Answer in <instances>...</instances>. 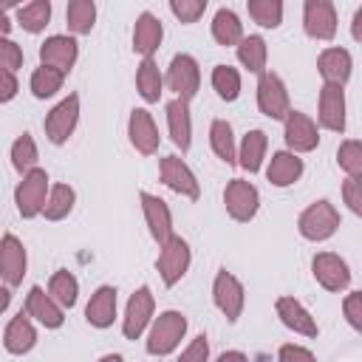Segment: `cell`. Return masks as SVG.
<instances>
[{"mask_svg":"<svg viewBox=\"0 0 362 362\" xmlns=\"http://www.w3.org/2000/svg\"><path fill=\"white\" fill-rule=\"evenodd\" d=\"M184 334H187V317L181 311H173V308L170 311H161L150 322L144 348H147L150 356H167V354H173L181 345Z\"/></svg>","mask_w":362,"mask_h":362,"instance_id":"cell-1","label":"cell"},{"mask_svg":"<svg viewBox=\"0 0 362 362\" xmlns=\"http://www.w3.org/2000/svg\"><path fill=\"white\" fill-rule=\"evenodd\" d=\"M297 229H300V235L305 238V240H314V243H320V240H328L337 229H339V212H337V206L331 204V201H314V204H308L303 212H300V218H297Z\"/></svg>","mask_w":362,"mask_h":362,"instance_id":"cell-2","label":"cell"},{"mask_svg":"<svg viewBox=\"0 0 362 362\" xmlns=\"http://www.w3.org/2000/svg\"><path fill=\"white\" fill-rule=\"evenodd\" d=\"M48 173L42 167H34L31 173H25L14 189V204H17V212L20 218H37L42 215V206H45V198H48Z\"/></svg>","mask_w":362,"mask_h":362,"instance_id":"cell-3","label":"cell"},{"mask_svg":"<svg viewBox=\"0 0 362 362\" xmlns=\"http://www.w3.org/2000/svg\"><path fill=\"white\" fill-rule=\"evenodd\" d=\"M164 85L175 93V99L189 102V99L198 93V88H201V68H198V59H195L192 54H175V57L170 59Z\"/></svg>","mask_w":362,"mask_h":362,"instance_id":"cell-4","label":"cell"},{"mask_svg":"<svg viewBox=\"0 0 362 362\" xmlns=\"http://www.w3.org/2000/svg\"><path fill=\"white\" fill-rule=\"evenodd\" d=\"M257 107H260L263 116H269L274 122H283L288 116L291 102H288V88H286L280 74H274V71L260 74V79H257Z\"/></svg>","mask_w":362,"mask_h":362,"instance_id":"cell-5","label":"cell"},{"mask_svg":"<svg viewBox=\"0 0 362 362\" xmlns=\"http://www.w3.org/2000/svg\"><path fill=\"white\" fill-rule=\"evenodd\" d=\"M189 263H192V252H189V243L184 238L173 235L167 243H161L156 269H158V277H161L164 286L181 283V277L189 272Z\"/></svg>","mask_w":362,"mask_h":362,"instance_id":"cell-6","label":"cell"},{"mask_svg":"<svg viewBox=\"0 0 362 362\" xmlns=\"http://www.w3.org/2000/svg\"><path fill=\"white\" fill-rule=\"evenodd\" d=\"M153 311H156V297H153L150 286H139V288L130 294L127 305H124L122 334H124L127 339H139V337L150 328V322H153Z\"/></svg>","mask_w":362,"mask_h":362,"instance_id":"cell-7","label":"cell"},{"mask_svg":"<svg viewBox=\"0 0 362 362\" xmlns=\"http://www.w3.org/2000/svg\"><path fill=\"white\" fill-rule=\"evenodd\" d=\"M283 139H286V147L288 153L300 156V153H311L317 150L320 144V130H317V122L303 113V110H288V116L283 119Z\"/></svg>","mask_w":362,"mask_h":362,"instance_id":"cell-8","label":"cell"},{"mask_svg":"<svg viewBox=\"0 0 362 362\" xmlns=\"http://www.w3.org/2000/svg\"><path fill=\"white\" fill-rule=\"evenodd\" d=\"M76 122H79V96H76V93H68L62 102H57V105L48 110V116H45V122H42L48 141H51V144H65V141L74 136Z\"/></svg>","mask_w":362,"mask_h":362,"instance_id":"cell-9","label":"cell"},{"mask_svg":"<svg viewBox=\"0 0 362 362\" xmlns=\"http://www.w3.org/2000/svg\"><path fill=\"white\" fill-rule=\"evenodd\" d=\"M223 206L229 212L232 221L238 223H246L257 215L260 209V192L252 181H243V178H232L223 189Z\"/></svg>","mask_w":362,"mask_h":362,"instance_id":"cell-10","label":"cell"},{"mask_svg":"<svg viewBox=\"0 0 362 362\" xmlns=\"http://www.w3.org/2000/svg\"><path fill=\"white\" fill-rule=\"evenodd\" d=\"M212 300H215L218 311L226 317V322H238V317H240V311H243V305H246L243 283H240L232 272L221 269V272L215 274V283H212Z\"/></svg>","mask_w":362,"mask_h":362,"instance_id":"cell-11","label":"cell"},{"mask_svg":"<svg viewBox=\"0 0 362 362\" xmlns=\"http://www.w3.org/2000/svg\"><path fill=\"white\" fill-rule=\"evenodd\" d=\"M303 31L311 40L328 42L337 37V8L331 0H305L303 6Z\"/></svg>","mask_w":362,"mask_h":362,"instance_id":"cell-12","label":"cell"},{"mask_svg":"<svg viewBox=\"0 0 362 362\" xmlns=\"http://www.w3.org/2000/svg\"><path fill=\"white\" fill-rule=\"evenodd\" d=\"M311 274L325 291H345L351 286V269L334 252H317L311 260Z\"/></svg>","mask_w":362,"mask_h":362,"instance_id":"cell-13","label":"cell"},{"mask_svg":"<svg viewBox=\"0 0 362 362\" xmlns=\"http://www.w3.org/2000/svg\"><path fill=\"white\" fill-rule=\"evenodd\" d=\"M25 269H28V255H25V246L17 235L6 232L0 238V277L8 288L20 286L23 277H25Z\"/></svg>","mask_w":362,"mask_h":362,"instance_id":"cell-14","label":"cell"},{"mask_svg":"<svg viewBox=\"0 0 362 362\" xmlns=\"http://www.w3.org/2000/svg\"><path fill=\"white\" fill-rule=\"evenodd\" d=\"M79 57V42L71 34H51L40 45V65H51L62 74H68L76 65Z\"/></svg>","mask_w":362,"mask_h":362,"instance_id":"cell-15","label":"cell"},{"mask_svg":"<svg viewBox=\"0 0 362 362\" xmlns=\"http://www.w3.org/2000/svg\"><path fill=\"white\" fill-rule=\"evenodd\" d=\"M158 173H161V181H164L173 192H178L181 198L198 201L201 187H198L195 173L184 164V158H178V156H164L161 164H158Z\"/></svg>","mask_w":362,"mask_h":362,"instance_id":"cell-16","label":"cell"},{"mask_svg":"<svg viewBox=\"0 0 362 362\" xmlns=\"http://www.w3.org/2000/svg\"><path fill=\"white\" fill-rule=\"evenodd\" d=\"M139 201H141V212H144V221H147L153 240L158 246L167 243L173 238V212H170L167 201L153 195V192H139Z\"/></svg>","mask_w":362,"mask_h":362,"instance_id":"cell-17","label":"cell"},{"mask_svg":"<svg viewBox=\"0 0 362 362\" xmlns=\"http://www.w3.org/2000/svg\"><path fill=\"white\" fill-rule=\"evenodd\" d=\"M274 311H277L280 322H283L288 331H294V334H300V337H308V339H314V337L320 334L317 320L311 317V311H308L300 300H294V297L283 294V297H277Z\"/></svg>","mask_w":362,"mask_h":362,"instance_id":"cell-18","label":"cell"},{"mask_svg":"<svg viewBox=\"0 0 362 362\" xmlns=\"http://www.w3.org/2000/svg\"><path fill=\"white\" fill-rule=\"evenodd\" d=\"M127 136H130V144H133L141 156H153V153L158 150V144H161L158 127H156L150 110H144V107H133V110H130Z\"/></svg>","mask_w":362,"mask_h":362,"instance_id":"cell-19","label":"cell"},{"mask_svg":"<svg viewBox=\"0 0 362 362\" xmlns=\"http://www.w3.org/2000/svg\"><path fill=\"white\" fill-rule=\"evenodd\" d=\"M317 71L322 76L325 85H334V88H345V82L351 79V71H354V59H351V51L348 48H325L320 57H317Z\"/></svg>","mask_w":362,"mask_h":362,"instance_id":"cell-20","label":"cell"},{"mask_svg":"<svg viewBox=\"0 0 362 362\" xmlns=\"http://www.w3.org/2000/svg\"><path fill=\"white\" fill-rule=\"evenodd\" d=\"M25 314H28V320H37L45 328H62V322H65V311L40 286L28 288V294H25Z\"/></svg>","mask_w":362,"mask_h":362,"instance_id":"cell-21","label":"cell"},{"mask_svg":"<svg viewBox=\"0 0 362 362\" xmlns=\"http://www.w3.org/2000/svg\"><path fill=\"white\" fill-rule=\"evenodd\" d=\"M164 40V25L153 11H141L133 25V51L144 57H153Z\"/></svg>","mask_w":362,"mask_h":362,"instance_id":"cell-22","label":"cell"},{"mask_svg":"<svg viewBox=\"0 0 362 362\" xmlns=\"http://www.w3.org/2000/svg\"><path fill=\"white\" fill-rule=\"evenodd\" d=\"M320 124L331 133H342L345 130V90L334 88V85H322L320 90V113H317Z\"/></svg>","mask_w":362,"mask_h":362,"instance_id":"cell-23","label":"cell"},{"mask_svg":"<svg viewBox=\"0 0 362 362\" xmlns=\"http://www.w3.org/2000/svg\"><path fill=\"white\" fill-rule=\"evenodd\" d=\"M167 130H170V139L173 144L187 153L189 144H192V116H189V102L184 99H170L167 102Z\"/></svg>","mask_w":362,"mask_h":362,"instance_id":"cell-24","label":"cell"},{"mask_svg":"<svg viewBox=\"0 0 362 362\" xmlns=\"http://www.w3.org/2000/svg\"><path fill=\"white\" fill-rule=\"evenodd\" d=\"M34 345H37V328H34V322L28 320V314L20 311L17 317L8 320L6 331H3V348H6L8 354H14V356H23V354H28Z\"/></svg>","mask_w":362,"mask_h":362,"instance_id":"cell-25","label":"cell"},{"mask_svg":"<svg viewBox=\"0 0 362 362\" xmlns=\"http://www.w3.org/2000/svg\"><path fill=\"white\" fill-rule=\"evenodd\" d=\"M85 320L93 328H110L116 320V288L113 286H99L88 305H85Z\"/></svg>","mask_w":362,"mask_h":362,"instance_id":"cell-26","label":"cell"},{"mask_svg":"<svg viewBox=\"0 0 362 362\" xmlns=\"http://www.w3.org/2000/svg\"><path fill=\"white\" fill-rule=\"evenodd\" d=\"M303 158L288 153V150H277L272 158H269V167H266V178L274 184V187H291L294 181H300L303 175Z\"/></svg>","mask_w":362,"mask_h":362,"instance_id":"cell-27","label":"cell"},{"mask_svg":"<svg viewBox=\"0 0 362 362\" xmlns=\"http://www.w3.org/2000/svg\"><path fill=\"white\" fill-rule=\"evenodd\" d=\"M266 150H269V136L263 130H249L238 147V164L255 175L260 167H263V158H266Z\"/></svg>","mask_w":362,"mask_h":362,"instance_id":"cell-28","label":"cell"},{"mask_svg":"<svg viewBox=\"0 0 362 362\" xmlns=\"http://www.w3.org/2000/svg\"><path fill=\"white\" fill-rule=\"evenodd\" d=\"M238 48V59L249 74H266V59H269V48L266 40L260 34H243V40L235 45Z\"/></svg>","mask_w":362,"mask_h":362,"instance_id":"cell-29","label":"cell"},{"mask_svg":"<svg viewBox=\"0 0 362 362\" xmlns=\"http://www.w3.org/2000/svg\"><path fill=\"white\" fill-rule=\"evenodd\" d=\"M136 88H139V96L144 102H158L161 93H164V76L156 65L153 57H144L136 68Z\"/></svg>","mask_w":362,"mask_h":362,"instance_id":"cell-30","label":"cell"},{"mask_svg":"<svg viewBox=\"0 0 362 362\" xmlns=\"http://www.w3.org/2000/svg\"><path fill=\"white\" fill-rule=\"evenodd\" d=\"M212 37H215V42L218 45H238L240 40H243V23H240V17L232 11V8H226V6H221L218 11H215V17H212Z\"/></svg>","mask_w":362,"mask_h":362,"instance_id":"cell-31","label":"cell"},{"mask_svg":"<svg viewBox=\"0 0 362 362\" xmlns=\"http://www.w3.org/2000/svg\"><path fill=\"white\" fill-rule=\"evenodd\" d=\"M209 147L223 164H238V147H235V133L226 119H212L209 124Z\"/></svg>","mask_w":362,"mask_h":362,"instance_id":"cell-32","label":"cell"},{"mask_svg":"<svg viewBox=\"0 0 362 362\" xmlns=\"http://www.w3.org/2000/svg\"><path fill=\"white\" fill-rule=\"evenodd\" d=\"M48 297L65 311V308H74L76 300H79V280L68 272V269H57L48 280Z\"/></svg>","mask_w":362,"mask_h":362,"instance_id":"cell-33","label":"cell"},{"mask_svg":"<svg viewBox=\"0 0 362 362\" xmlns=\"http://www.w3.org/2000/svg\"><path fill=\"white\" fill-rule=\"evenodd\" d=\"M74 204H76V192H74V187H71V184H54V187L48 189L42 215H45V221H62V218L71 215Z\"/></svg>","mask_w":362,"mask_h":362,"instance_id":"cell-34","label":"cell"},{"mask_svg":"<svg viewBox=\"0 0 362 362\" xmlns=\"http://www.w3.org/2000/svg\"><path fill=\"white\" fill-rule=\"evenodd\" d=\"M65 23L71 37L74 34H90L96 25V3L93 0H71L65 8Z\"/></svg>","mask_w":362,"mask_h":362,"instance_id":"cell-35","label":"cell"},{"mask_svg":"<svg viewBox=\"0 0 362 362\" xmlns=\"http://www.w3.org/2000/svg\"><path fill=\"white\" fill-rule=\"evenodd\" d=\"M17 23H20L28 34L45 31V25L51 23V3H48V0H31V3L20 6V8H17Z\"/></svg>","mask_w":362,"mask_h":362,"instance_id":"cell-36","label":"cell"},{"mask_svg":"<svg viewBox=\"0 0 362 362\" xmlns=\"http://www.w3.org/2000/svg\"><path fill=\"white\" fill-rule=\"evenodd\" d=\"M62 82H65L62 71H57L51 65H40V68H34V74L28 79V88H31V93L37 99H48V96H54L62 88Z\"/></svg>","mask_w":362,"mask_h":362,"instance_id":"cell-37","label":"cell"},{"mask_svg":"<svg viewBox=\"0 0 362 362\" xmlns=\"http://www.w3.org/2000/svg\"><path fill=\"white\" fill-rule=\"evenodd\" d=\"M37 158H40V150H37L34 136H31V133L17 136L14 144H11V167H14L20 175H25V173H31V170L37 167Z\"/></svg>","mask_w":362,"mask_h":362,"instance_id":"cell-38","label":"cell"},{"mask_svg":"<svg viewBox=\"0 0 362 362\" xmlns=\"http://www.w3.org/2000/svg\"><path fill=\"white\" fill-rule=\"evenodd\" d=\"M212 88L223 102H235L240 96V74L232 65H215L212 68Z\"/></svg>","mask_w":362,"mask_h":362,"instance_id":"cell-39","label":"cell"},{"mask_svg":"<svg viewBox=\"0 0 362 362\" xmlns=\"http://www.w3.org/2000/svg\"><path fill=\"white\" fill-rule=\"evenodd\" d=\"M249 17L263 28H277L283 23V3L280 0H249Z\"/></svg>","mask_w":362,"mask_h":362,"instance_id":"cell-40","label":"cell"},{"mask_svg":"<svg viewBox=\"0 0 362 362\" xmlns=\"http://www.w3.org/2000/svg\"><path fill=\"white\" fill-rule=\"evenodd\" d=\"M337 164L348 178H362V141L345 139L337 150Z\"/></svg>","mask_w":362,"mask_h":362,"instance_id":"cell-41","label":"cell"},{"mask_svg":"<svg viewBox=\"0 0 362 362\" xmlns=\"http://www.w3.org/2000/svg\"><path fill=\"white\" fill-rule=\"evenodd\" d=\"M170 11L178 17V23L189 25L198 23L206 11V0H170Z\"/></svg>","mask_w":362,"mask_h":362,"instance_id":"cell-42","label":"cell"},{"mask_svg":"<svg viewBox=\"0 0 362 362\" xmlns=\"http://www.w3.org/2000/svg\"><path fill=\"white\" fill-rule=\"evenodd\" d=\"M20 68H23V48L14 40L0 37V71L17 74Z\"/></svg>","mask_w":362,"mask_h":362,"instance_id":"cell-43","label":"cell"},{"mask_svg":"<svg viewBox=\"0 0 362 362\" xmlns=\"http://www.w3.org/2000/svg\"><path fill=\"white\" fill-rule=\"evenodd\" d=\"M342 311H345V320L354 331H362V291H351L345 300H342Z\"/></svg>","mask_w":362,"mask_h":362,"instance_id":"cell-44","label":"cell"},{"mask_svg":"<svg viewBox=\"0 0 362 362\" xmlns=\"http://www.w3.org/2000/svg\"><path fill=\"white\" fill-rule=\"evenodd\" d=\"M178 362H209V339L204 334H198L178 356Z\"/></svg>","mask_w":362,"mask_h":362,"instance_id":"cell-45","label":"cell"},{"mask_svg":"<svg viewBox=\"0 0 362 362\" xmlns=\"http://www.w3.org/2000/svg\"><path fill=\"white\" fill-rule=\"evenodd\" d=\"M342 198L354 215H362V178H345Z\"/></svg>","mask_w":362,"mask_h":362,"instance_id":"cell-46","label":"cell"},{"mask_svg":"<svg viewBox=\"0 0 362 362\" xmlns=\"http://www.w3.org/2000/svg\"><path fill=\"white\" fill-rule=\"evenodd\" d=\"M277 362H317V356H314L305 345L286 342V345H280V351H277Z\"/></svg>","mask_w":362,"mask_h":362,"instance_id":"cell-47","label":"cell"},{"mask_svg":"<svg viewBox=\"0 0 362 362\" xmlns=\"http://www.w3.org/2000/svg\"><path fill=\"white\" fill-rule=\"evenodd\" d=\"M17 90H20L17 76H14V74H8V71H0V105L11 102V99L17 96Z\"/></svg>","mask_w":362,"mask_h":362,"instance_id":"cell-48","label":"cell"},{"mask_svg":"<svg viewBox=\"0 0 362 362\" xmlns=\"http://www.w3.org/2000/svg\"><path fill=\"white\" fill-rule=\"evenodd\" d=\"M351 37L356 42H362V6L354 11V20H351Z\"/></svg>","mask_w":362,"mask_h":362,"instance_id":"cell-49","label":"cell"},{"mask_svg":"<svg viewBox=\"0 0 362 362\" xmlns=\"http://www.w3.org/2000/svg\"><path fill=\"white\" fill-rule=\"evenodd\" d=\"M215 362H249V356L243 351H223Z\"/></svg>","mask_w":362,"mask_h":362,"instance_id":"cell-50","label":"cell"},{"mask_svg":"<svg viewBox=\"0 0 362 362\" xmlns=\"http://www.w3.org/2000/svg\"><path fill=\"white\" fill-rule=\"evenodd\" d=\"M8 31H11V20L6 14V6H0V37H8Z\"/></svg>","mask_w":362,"mask_h":362,"instance_id":"cell-51","label":"cell"},{"mask_svg":"<svg viewBox=\"0 0 362 362\" xmlns=\"http://www.w3.org/2000/svg\"><path fill=\"white\" fill-rule=\"evenodd\" d=\"M8 303H11V291H8V286L3 283V286H0V314L8 308Z\"/></svg>","mask_w":362,"mask_h":362,"instance_id":"cell-52","label":"cell"},{"mask_svg":"<svg viewBox=\"0 0 362 362\" xmlns=\"http://www.w3.org/2000/svg\"><path fill=\"white\" fill-rule=\"evenodd\" d=\"M99 362H124V359H122V354H105V356H99Z\"/></svg>","mask_w":362,"mask_h":362,"instance_id":"cell-53","label":"cell"}]
</instances>
